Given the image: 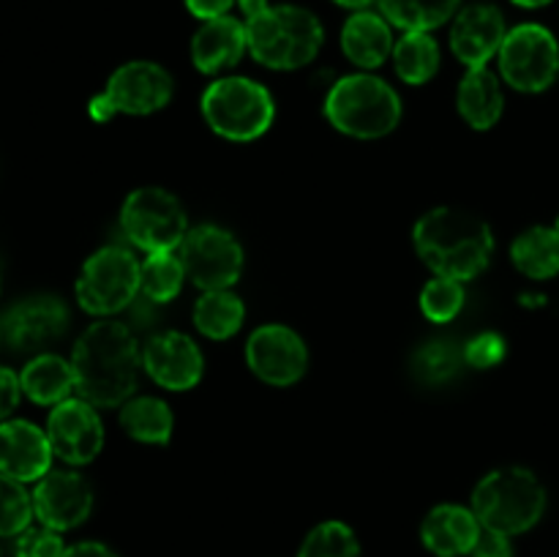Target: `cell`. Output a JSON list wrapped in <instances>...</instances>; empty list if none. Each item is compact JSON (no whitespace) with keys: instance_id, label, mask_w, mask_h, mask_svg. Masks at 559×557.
I'll return each instance as SVG.
<instances>
[{"instance_id":"30","label":"cell","mask_w":559,"mask_h":557,"mask_svg":"<svg viewBox=\"0 0 559 557\" xmlns=\"http://www.w3.org/2000/svg\"><path fill=\"white\" fill-rule=\"evenodd\" d=\"M186 268L180 257H175L173 251H156V254H147V260L142 262L140 271V293L145 298L156 300V304H167L183 287Z\"/></svg>"},{"instance_id":"42","label":"cell","mask_w":559,"mask_h":557,"mask_svg":"<svg viewBox=\"0 0 559 557\" xmlns=\"http://www.w3.org/2000/svg\"><path fill=\"white\" fill-rule=\"evenodd\" d=\"M511 3L522 5V9H544V5L555 3V0H511Z\"/></svg>"},{"instance_id":"5","label":"cell","mask_w":559,"mask_h":557,"mask_svg":"<svg viewBox=\"0 0 559 557\" xmlns=\"http://www.w3.org/2000/svg\"><path fill=\"white\" fill-rule=\"evenodd\" d=\"M325 115L342 134L377 140L402 120V98L374 74L342 76L325 98Z\"/></svg>"},{"instance_id":"7","label":"cell","mask_w":559,"mask_h":557,"mask_svg":"<svg viewBox=\"0 0 559 557\" xmlns=\"http://www.w3.org/2000/svg\"><path fill=\"white\" fill-rule=\"evenodd\" d=\"M136 257L123 246H104L82 265L76 278V300L87 315L109 317L126 311L140 295Z\"/></svg>"},{"instance_id":"43","label":"cell","mask_w":559,"mask_h":557,"mask_svg":"<svg viewBox=\"0 0 559 557\" xmlns=\"http://www.w3.org/2000/svg\"><path fill=\"white\" fill-rule=\"evenodd\" d=\"M557 227H559V218H557Z\"/></svg>"},{"instance_id":"18","label":"cell","mask_w":559,"mask_h":557,"mask_svg":"<svg viewBox=\"0 0 559 557\" xmlns=\"http://www.w3.org/2000/svg\"><path fill=\"white\" fill-rule=\"evenodd\" d=\"M52 446L47 431L31 420H3L0 424V473L16 481H38L49 473Z\"/></svg>"},{"instance_id":"41","label":"cell","mask_w":559,"mask_h":557,"mask_svg":"<svg viewBox=\"0 0 559 557\" xmlns=\"http://www.w3.org/2000/svg\"><path fill=\"white\" fill-rule=\"evenodd\" d=\"M333 3L344 5V9H355V11H364L366 5L374 3V0H333Z\"/></svg>"},{"instance_id":"44","label":"cell","mask_w":559,"mask_h":557,"mask_svg":"<svg viewBox=\"0 0 559 557\" xmlns=\"http://www.w3.org/2000/svg\"><path fill=\"white\" fill-rule=\"evenodd\" d=\"M0 339H3V333H0Z\"/></svg>"},{"instance_id":"2","label":"cell","mask_w":559,"mask_h":557,"mask_svg":"<svg viewBox=\"0 0 559 557\" xmlns=\"http://www.w3.org/2000/svg\"><path fill=\"white\" fill-rule=\"evenodd\" d=\"M420 260L437 276L467 282L486 271L495 254L491 227L475 213L462 208H435L424 213L413 229Z\"/></svg>"},{"instance_id":"34","label":"cell","mask_w":559,"mask_h":557,"mask_svg":"<svg viewBox=\"0 0 559 557\" xmlns=\"http://www.w3.org/2000/svg\"><path fill=\"white\" fill-rule=\"evenodd\" d=\"M66 546L58 530L52 528H27L16 541V557H63Z\"/></svg>"},{"instance_id":"3","label":"cell","mask_w":559,"mask_h":557,"mask_svg":"<svg viewBox=\"0 0 559 557\" xmlns=\"http://www.w3.org/2000/svg\"><path fill=\"white\" fill-rule=\"evenodd\" d=\"M246 38L257 63L276 71H293L320 55L325 31L309 9L284 3L267 5L265 11L246 20Z\"/></svg>"},{"instance_id":"9","label":"cell","mask_w":559,"mask_h":557,"mask_svg":"<svg viewBox=\"0 0 559 557\" xmlns=\"http://www.w3.org/2000/svg\"><path fill=\"white\" fill-rule=\"evenodd\" d=\"M173 76L164 66L151 60H131L109 76L104 93L91 98V118L107 123L118 112L151 115L167 107L173 98Z\"/></svg>"},{"instance_id":"6","label":"cell","mask_w":559,"mask_h":557,"mask_svg":"<svg viewBox=\"0 0 559 557\" xmlns=\"http://www.w3.org/2000/svg\"><path fill=\"white\" fill-rule=\"evenodd\" d=\"M202 115L224 140L251 142L271 129L276 104L260 82L249 76H224L202 93Z\"/></svg>"},{"instance_id":"11","label":"cell","mask_w":559,"mask_h":557,"mask_svg":"<svg viewBox=\"0 0 559 557\" xmlns=\"http://www.w3.org/2000/svg\"><path fill=\"white\" fill-rule=\"evenodd\" d=\"M186 276L200 289H229L243 273V246L216 224L189 229L180 244Z\"/></svg>"},{"instance_id":"22","label":"cell","mask_w":559,"mask_h":557,"mask_svg":"<svg viewBox=\"0 0 559 557\" xmlns=\"http://www.w3.org/2000/svg\"><path fill=\"white\" fill-rule=\"evenodd\" d=\"M456 104L462 118L467 120L473 129L478 131L491 129V126L500 120L502 104H506L500 80H497L495 71H489L486 66H480V69H469L467 74H464L462 85H459Z\"/></svg>"},{"instance_id":"32","label":"cell","mask_w":559,"mask_h":557,"mask_svg":"<svg viewBox=\"0 0 559 557\" xmlns=\"http://www.w3.org/2000/svg\"><path fill=\"white\" fill-rule=\"evenodd\" d=\"M33 495L22 481L0 473V535H20L33 519Z\"/></svg>"},{"instance_id":"35","label":"cell","mask_w":559,"mask_h":557,"mask_svg":"<svg viewBox=\"0 0 559 557\" xmlns=\"http://www.w3.org/2000/svg\"><path fill=\"white\" fill-rule=\"evenodd\" d=\"M464 355H467V366L491 369V366H497L506 358V339L495 331L478 333V336L464 344Z\"/></svg>"},{"instance_id":"20","label":"cell","mask_w":559,"mask_h":557,"mask_svg":"<svg viewBox=\"0 0 559 557\" xmlns=\"http://www.w3.org/2000/svg\"><path fill=\"white\" fill-rule=\"evenodd\" d=\"M246 49H249L246 22L229 14L202 22V27L191 38V60L202 74H218L224 69H233L240 63Z\"/></svg>"},{"instance_id":"12","label":"cell","mask_w":559,"mask_h":557,"mask_svg":"<svg viewBox=\"0 0 559 557\" xmlns=\"http://www.w3.org/2000/svg\"><path fill=\"white\" fill-rule=\"evenodd\" d=\"M246 360L262 382L287 388L306 375L309 349L304 339L287 325H262L251 333L246 344Z\"/></svg>"},{"instance_id":"23","label":"cell","mask_w":559,"mask_h":557,"mask_svg":"<svg viewBox=\"0 0 559 557\" xmlns=\"http://www.w3.org/2000/svg\"><path fill=\"white\" fill-rule=\"evenodd\" d=\"M22 393L36 404H60L76 391L74 366L60 355L41 353L22 369Z\"/></svg>"},{"instance_id":"33","label":"cell","mask_w":559,"mask_h":557,"mask_svg":"<svg viewBox=\"0 0 559 557\" xmlns=\"http://www.w3.org/2000/svg\"><path fill=\"white\" fill-rule=\"evenodd\" d=\"M464 306L462 282L448 276L431 278L420 293V309L431 322H451Z\"/></svg>"},{"instance_id":"27","label":"cell","mask_w":559,"mask_h":557,"mask_svg":"<svg viewBox=\"0 0 559 557\" xmlns=\"http://www.w3.org/2000/svg\"><path fill=\"white\" fill-rule=\"evenodd\" d=\"M467 366L464 344L453 339H431L413 353V375L424 386H445Z\"/></svg>"},{"instance_id":"16","label":"cell","mask_w":559,"mask_h":557,"mask_svg":"<svg viewBox=\"0 0 559 557\" xmlns=\"http://www.w3.org/2000/svg\"><path fill=\"white\" fill-rule=\"evenodd\" d=\"M142 369L167 391H189L202 380L205 358L186 333L158 331L142 347Z\"/></svg>"},{"instance_id":"10","label":"cell","mask_w":559,"mask_h":557,"mask_svg":"<svg viewBox=\"0 0 559 557\" xmlns=\"http://www.w3.org/2000/svg\"><path fill=\"white\" fill-rule=\"evenodd\" d=\"M502 80L522 93H540L559 76V44L544 25H519L508 31L500 47Z\"/></svg>"},{"instance_id":"15","label":"cell","mask_w":559,"mask_h":557,"mask_svg":"<svg viewBox=\"0 0 559 557\" xmlns=\"http://www.w3.org/2000/svg\"><path fill=\"white\" fill-rule=\"evenodd\" d=\"M93 489L74 470H49L33 489V511L44 528L74 530L91 517Z\"/></svg>"},{"instance_id":"13","label":"cell","mask_w":559,"mask_h":557,"mask_svg":"<svg viewBox=\"0 0 559 557\" xmlns=\"http://www.w3.org/2000/svg\"><path fill=\"white\" fill-rule=\"evenodd\" d=\"M69 328V309L60 298L52 295H36L11 306L0 317V333L3 342L14 353H41L52 342H58Z\"/></svg>"},{"instance_id":"28","label":"cell","mask_w":559,"mask_h":557,"mask_svg":"<svg viewBox=\"0 0 559 557\" xmlns=\"http://www.w3.org/2000/svg\"><path fill=\"white\" fill-rule=\"evenodd\" d=\"M462 0H380L382 16L404 33H429L456 14Z\"/></svg>"},{"instance_id":"26","label":"cell","mask_w":559,"mask_h":557,"mask_svg":"<svg viewBox=\"0 0 559 557\" xmlns=\"http://www.w3.org/2000/svg\"><path fill=\"white\" fill-rule=\"evenodd\" d=\"M246 306L233 289H207L194 306V325L202 336L222 339L235 336L243 325Z\"/></svg>"},{"instance_id":"37","label":"cell","mask_w":559,"mask_h":557,"mask_svg":"<svg viewBox=\"0 0 559 557\" xmlns=\"http://www.w3.org/2000/svg\"><path fill=\"white\" fill-rule=\"evenodd\" d=\"M22 399V382L9 366H0V420L9 418Z\"/></svg>"},{"instance_id":"19","label":"cell","mask_w":559,"mask_h":557,"mask_svg":"<svg viewBox=\"0 0 559 557\" xmlns=\"http://www.w3.org/2000/svg\"><path fill=\"white\" fill-rule=\"evenodd\" d=\"M484 524L478 522L473 508L462 506H437L426 513L420 524V538L424 546L437 557H462L475 549Z\"/></svg>"},{"instance_id":"4","label":"cell","mask_w":559,"mask_h":557,"mask_svg":"<svg viewBox=\"0 0 559 557\" xmlns=\"http://www.w3.org/2000/svg\"><path fill=\"white\" fill-rule=\"evenodd\" d=\"M473 511L484 528L506 535L527 533L546 511V489L527 467L491 470L473 491Z\"/></svg>"},{"instance_id":"29","label":"cell","mask_w":559,"mask_h":557,"mask_svg":"<svg viewBox=\"0 0 559 557\" xmlns=\"http://www.w3.org/2000/svg\"><path fill=\"white\" fill-rule=\"evenodd\" d=\"M393 66L396 74L409 85H424L440 69V47L429 33H404L393 47Z\"/></svg>"},{"instance_id":"31","label":"cell","mask_w":559,"mask_h":557,"mask_svg":"<svg viewBox=\"0 0 559 557\" xmlns=\"http://www.w3.org/2000/svg\"><path fill=\"white\" fill-rule=\"evenodd\" d=\"M360 546L353 528L344 522H322L306 535L298 557H358Z\"/></svg>"},{"instance_id":"14","label":"cell","mask_w":559,"mask_h":557,"mask_svg":"<svg viewBox=\"0 0 559 557\" xmlns=\"http://www.w3.org/2000/svg\"><path fill=\"white\" fill-rule=\"evenodd\" d=\"M47 437L55 457L69 464L93 462L104 448L102 418L85 399H66L55 404L47 420Z\"/></svg>"},{"instance_id":"25","label":"cell","mask_w":559,"mask_h":557,"mask_svg":"<svg viewBox=\"0 0 559 557\" xmlns=\"http://www.w3.org/2000/svg\"><path fill=\"white\" fill-rule=\"evenodd\" d=\"M511 260L524 276L551 278L559 273V227H530L511 246Z\"/></svg>"},{"instance_id":"21","label":"cell","mask_w":559,"mask_h":557,"mask_svg":"<svg viewBox=\"0 0 559 557\" xmlns=\"http://www.w3.org/2000/svg\"><path fill=\"white\" fill-rule=\"evenodd\" d=\"M391 22L374 11H355L342 27V49L360 69H377L393 55Z\"/></svg>"},{"instance_id":"40","label":"cell","mask_w":559,"mask_h":557,"mask_svg":"<svg viewBox=\"0 0 559 557\" xmlns=\"http://www.w3.org/2000/svg\"><path fill=\"white\" fill-rule=\"evenodd\" d=\"M238 5H240V11H243L246 20H251V16H257L260 11H265L271 3H267V0H238Z\"/></svg>"},{"instance_id":"39","label":"cell","mask_w":559,"mask_h":557,"mask_svg":"<svg viewBox=\"0 0 559 557\" xmlns=\"http://www.w3.org/2000/svg\"><path fill=\"white\" fill-rule=\"evenodd\" d=\"M63 557H118L109 546L98 544V541H82V544L69 546L63 552Z\"/></svg>"},{"instance_id":"1","label":"cell","mask_w":559,"mask_h":557,"mask_svg":"<svg viewBox=\"0 0 559 557\" xmlns=\"http://www.w3.org/2000/svg\"><path fill=\"white\" fill-rule=\"evenodd\" d=\"M80 399L93 407H120L136 391L142 349L123 320L93 322L71 353Z\"/></svg>"},{"instance_id":"36","label":"cell","mask_w":559,"mask_h":557,"mask_svg":"<svg viewBox=\"0 0 559 557\" xmlns=\"http://www.w3.org/2000/svg\"><path fill=\"white\" fill-rule=\"evenodd\" d=\"M469 555L473 557H513L511 535L484 528L480 530L478 544H475V549L469 552Z\"/></svg>"},{"instance_id":"38","label":"cell","mask_w":559,"mask_h":557,"mask_svg":"<svg viewBox=\"0 0 559 557\" xmlns=\"http://www.w3.org/2000/svg\"><path fill=\"white\" fill-rule=\"evenodd\" d=\"M238 0H186V9L191 11L194 16H200L202 22L207 20H216V16H227V11Z\"/></svg>"},{"instance_id":"8","label":"cell","mask_w":559,"mask_h":557,"mask_svg":"<svg viewBox=\"0 0 559 557\" xmlns=\"http://www.w3.org/2000/svg\"><path fill=\"white\" fill-rule=\"evenodd\" d=\"M120 227L136 249L156 254V251H175L183 244L189 218L178 197L158 186H145L126 197Z\"/></svg>"},{"instance_id":"17","label":"cell","mask_w":559,"mask_h":557,"mask_svg":"<svg viewBox=\"0 0 559 557\" xmlns=\"http://www.w3.org/2000/svg\"><path fill=\"white\" fill-rule=\"evenodd\" d=\"M506 36L502 11L491 3H473L453 20L451 49L467 69H480L500 52Z\"/></svg>"},{"instance_id":"24","label":"cell","mask_w":559,"mask_h":557,"mask_svg":"<svg viewBox=\"0 0 559 557\" xmlns=\"http://www.w3.org/2000/svg\"><path fill=\"white\" fill-rule=\"evenodd\" d=\"M120 426L129 437L153 446H167L173 437V410L164 399L136 396L120 404Z\"/></svg>"}]
</instances>
